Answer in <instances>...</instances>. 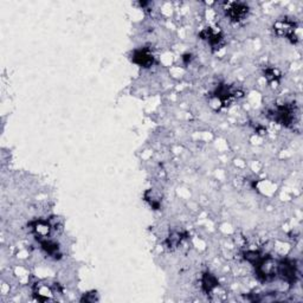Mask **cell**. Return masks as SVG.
Here are the masks:
<instances>
[{
  "label": "cell",
  "instance_id": "cell-8",
  "mask_svg": "<svg viewBox=\"0 0 303 303\" xmlns=\"http://www.w3.org/2000/svg\"><path fill=\"white\" fill-rule=\"evenodd\" d=\"M216 287H218V281L215 276L211 274H205L203 277V288L206 293H210L215 289Z\"/></svg>",
  "mask_w": 303,
  "mask_h": 303
},
{
  "label": "cell",
  "instance_id": "cell-6",
  "mask_svg": "<svg viewBox=\"0 0 303 303\" xmlns=\"http://www.w3.org/2000/svg\"><path fill=\"white\" fill-rule=\"evenodd\" d=\"M32 230L34 232V235L37 236L39 239L40 238H48V236L50 235L51 226L48 221L45 220H37L33 223Z\"/></svg>",
  "mask_w": 303,
  "mask_h": 303
},
{
  "label": "cell",
  "instance_id": "cell-2",
  "mask_svg": "<svg viewBox=\"0 0 303 303\" xmlns=\"http://www.w3.org/2000/svg\"><path fill=\"white\" fill-rule=\"evenodd\" d=\"M296 30H297V25L293 20L288 19V18H282L274 24V31H275L277 36H282V37H287L293 40V42H296L297 36H296Z\"/></svg>",
  "mask_w": 303,
  "mask_h": 303
},
{
  "label": "cell",
  "instance_id": "cell-4",
  "mask_svg": "<svg viewBox=\"0 0 303 303\" xmlns=\"http://www.w3.org/2000/svg\"><path fill=\"white\" fill-rule=\"evenodd\" d=\"M248 12H249V8L243 2H231L226 10L227 16L232 20H235V22H239V20L244 19Z\"/></svg>",
  "mask_w": 303,
  "mask_h": 303
},
{
  "label": "cell",
  "instance_id": "cell-3",
  "mask_svg": "<svg viewBox=\"0 0 303 303\" xmlns=\"http://www.w3.org/2000/svg\"><path fill=\"white\" fill-rule=\"evenodd\" d=\"M270 116L281 125L289 126L295 121V111L290 106H278L271 111Z\"/></svg>",
  "mask_w": 303,
  "mask_h": 303
},
{
  "label": "cell",
  "instance_id": "cell-5",
  "mask_svg": "<svg viewBox=\"0 0 303 303\" xmlns=\"http://www.w3.org/2000/svg\"><path fill=\"white\" fill-rule=\"evenodd\" d=\"M133 60L138 65L143 66V68H149L153 63H154V57L149 53L147 49L142 50H137L133 54Z\"/></svg>",
  "mask_w": 303,
  "mask_h": 303
},
{
  "label": "cell",
  "instance_id": "cell-1",
  "mask_svg": "<svg viewBox=\"0 0 303 303\" xmlns=\"http://www.w3.org/2000/svg\"><path fill=\"white\" fill-rule=\"evenodd\" d=\"M276 275H278L282 279L293 284L296 282L297 278V268L295 262L291 259H282L277 263Z\"/></svg>",
  "mask_w": 303,
  "mask_h": 303
},
{
  "label": "cell",
  "instance_id": "cell-9",
  "mask_svg": "<svg viewBox=\"0 0 303 303\" xmlns=\"http://www.w3.org/2000/svg\"><path fill=\"white\" fill-rule=\"evenodd\" d=\"M42 248L43 250H44L46 253H49L50 256H56L57 253H58V245L55 244L54 242L48 241V239L42 241Z\"/></svg>",
  "mask_w": 303,
  "mask_h": 303
},
{
  "label": "cell",
  "instance_id": "cell-7",
  "mask_svg": "<svg viewBox=\"0 0 303 303\" xmlns=\"http://www.w3.org/2000/svg\"><path fill=\"white\" fill-rule=\"evenodd\" d=\"M201 37H203L204 39H206L207 42H209L212 46L219 44V43H220V40H221L220 33L217 32V31H215L211 28H205L203 32H201Z\"/></svg>",
  "mask_w": 303,
  "mask_h": 303
}]
</instances>
